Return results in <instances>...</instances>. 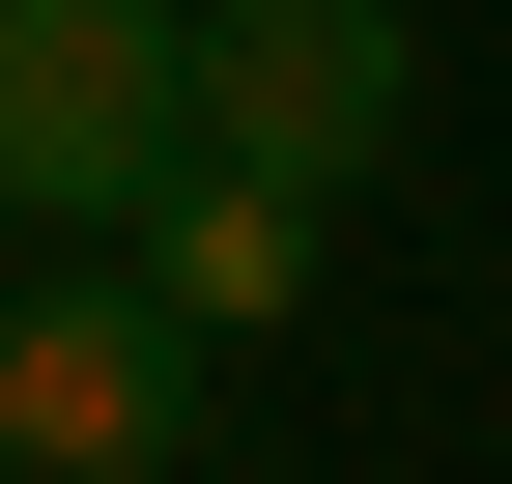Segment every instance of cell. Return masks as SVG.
<instances>
[{
  "label": "cell",
  "instance_id": "cell-1",
  "mask_svg": "<svg viewBox=\"0 0 512 484\" xmlns=\"http://www.w3.org/2000/svg\"><path fill=\"white\" fill-rule=\"evenodd\" d=\"M200 371L228 342L171 314L143 257H29L0 285V484H171L200 456Z\"/></svg>",
  "mask_w": 512,
  "mask_h": 484
},
{
  "label": "cell",
  "instance_id": "cell-2",
  "mask_svg": "<svg viewBox=\"0 0 512 484\" xmlns=\"http://www.w3.org/2000/svg\"><path fill=\"white\" fill-rule=\"evenodd\" d=\"M200 143V0H0V200L29 228H143Z\"/></svg>",
  "mask_w": 512,
  "mask_h": 484
},
{
  "label": "cell",
  "instance_id": "cell-3",
  "mask_svg": "<svg viewBox=\"0 0 512 484\" xmlns=\"http://www.w3.org/2000/svg\"><path fill=\"white\" fill-rule=\"evenodd\" d=\"M200 143L370 200V171L427 143V29H399V0H200Z\"/></svg>",
  "mask_w": 512,
  "mask_h": 484
},
{
  "label": "cell",
  "instance_id": "cell-4",
  "mask_svg": "<svg viewBox=\"0 0 512 484\" xmlns=\"http://www.w3.org/2000/svg\"><path fill=\"white\" fill-rule=\"evenodd\" d=\"M313 228H342L313 171H256V143H171V200H143V285H171L200 342H256V314H313Z\"/></svg>",
  "mask_w": 512,
  "mask_h": 484
},
{
  "label": "cell",
  "instance_id": "cell-5",
  "mask_svg": "<svg viewBox=\"0 0 512 484\" xmlns=\"http://www.w3.org/2000/svg\"><path fill=\"white\" fill-rule=\"evenodd\" d=\"M0 285H29V200H0Z\"/></svg>",
  "mask_w": 512,
  "mask_h": 484
}]
</instances>
